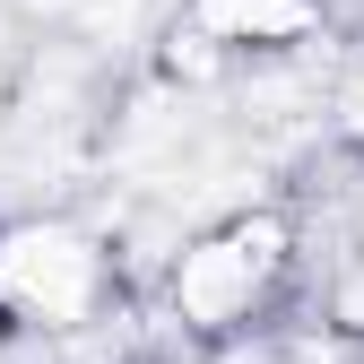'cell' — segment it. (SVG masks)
<instances>
[{"label":"cell","mask_w":364,"mask_h":364,"mask_svg":"<svg viewBox=\"0 0 364 364\" xmlns=\"http://www.w3.org/2000/svg\"><path fill=\"white\" fill-rule=\"evenodd\" d=\"M278 269V225H235V235H217L200 252H182L173 269V304L191 312V321H235V312H252L260 278Z\"/></svg>","instance_id":"cell-1"},{"label":"cell","mask_w":364,"mask_h":364,"mask_svg":"<svg viewBox=\"0 0 364 364\" xmlns=\"http://www.w3.org/2000/svg\"><path fill=\"white\" fill-rule=\"evenodd\" d=\"M0 295L43 312V321H70L96 295V252L70 235H9L0 243Z\"/></svg>","instance_id":"cell-2"},{"label":"cell","mask_w":364,"mask_h":364,"mask_svg":"<svg viewBox=\"0 0 364 364\" xmlns=\"http://www.w3.org/2000/svg\"><path fill=\"white\" fill-rule=\"evenodd\" d=\"M312 9L304 0H200V26L225 43H269V35H295Z\"/></svg>","instance_id":"cell-3"}]
</instances>
